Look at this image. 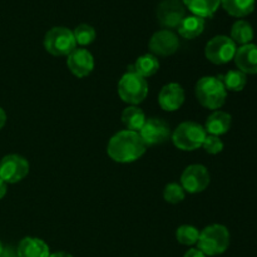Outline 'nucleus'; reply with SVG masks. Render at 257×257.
Listing matches in <instances>:
<instances>
[{
    "label": "nucleus",
    "instance_id": "obj_1",
    "mask_svg": "<svg viewBox=\"0 0 257 257\" xmlns=\"http://www.w3.org/2000/svg\"><path fill=\"white\" fill-rule=\"evenodd\" d=\"M147 146L138 132L120 131L110 138L107 153L114 162L131 163L145 155Z\"/></svg>",
    "mask_w": 257,
    "mask_h": 257
},
{
    "label": "nucleus",
    "instance_id": "obj_2",
    "mask_svg": "<svg viewBox=\"0 0 257 257\" xmlns=\"http://www.w3.org/2000/svg\"><path fill=\"white\" fill-rule=\"evenodd\" d=\"M196 98L203 107L218 109L225 104L227 90L218 77H203L195 88Z\"/></svg>",
    "mask_w": 257,
    "mask_h": 257
},
{
    "label": "nucleus",
    "instance_id": "obj_3",
    "mask_svg": "<svg viewBox=\"0 0 257 257\" xmlns=\"http://www.w3.org/2000/svg\"><path fill=\"white\" fill-rule=\"evenodd\" d=\"M197 245L206 256L221 255L230 246V232L222 225H211L200 232Z\"/></svg>",
    "mask_w": 257,
    "mask_h": 257
},
{
    "label": "nucleus",
    "instance_id": "obj_4",
    "mask_svg": "<svg viewBox=\"0 0 257 257\" xmlns=\"http://www.w3.org/2000/svg\"><path fill=\"white\" fill-rule=\"evenodd\" d=\"M207 133L205 128L195 122H183L172 133V141L178 150L195 151L202 147Z\"/></svg>",
    "mask_w": 257,
    "mask_h": 257
},
{
    "label": "nucleus",
    "instance_id": "obj_5",
    "mask_svg": "<svg viewBox=\"0 0 257 257\" xmlns=\"http://www.w3.org/2000/svg\"><path fill=\"white\" fill-rule=\"evenodd\" d=\"M118 94L123 102L140 104L148 94L147 80L136 72H127L118 83Z\"/></svg>",
    "mask_w": 257,
    "mask_h": 257
},
{
    "label": "nucleus",
    "instance_id": "obj_6",
    "mask_svg": "<svg viewBox=\"0 0 257 257\" xmlns=\"http://www.w3.org/2000/svg\"><path fill=\"white\" fill-rule=\"evenodd\" d=\"M44 48L48 53L55 57L69 55L74 49H77L74 34L68 28L55 27L52 28L45 34Z\"/></svg>",
    "mask_w": 257,
    "mask_h": 257
},
{
    "label": "nucleus",
    "instance_id": "obj_7",
    "mask_svg": "<svg viewBox=\"0 0 257 257\" xmlns=\"http://www.w3.org/2000/svg\"><path fill=\"white\" fill-rule=\"evenodd\" d=\"M236 43L226 35H217L207 43L205 55L213 64H226L235 58Z\"/></svg>",
    "mask_w": 257,
    "mask_h": 257
},
{
    "label": "nucleus",
    "instance_id": "obj_8",
    "mask_svg": "<svg viewBox=\"0 0 257 257\" xmlns=\"http://www.w3.org/2000/svg\"><path fill=\"white\" fill-rule=\"evenodd\" d=\"M29 173V162L19 155H8L0 161V180L5 183H17Z\"/></svg>",
    "mask_w": 257,
    "mask_h": 257
},
{
    "label": "nucleus",
    "instance_id": "obj_9",
    "mask_svg": "<svg viewBox=\"0 0 257 257\" xmlns=\"http://www.w3.org/2000/svg\"><path fill=\"white\" fill-rule=\"evenodd\" d=\"M210 185V173L202 165L188 166L181 176V186L188 193H200Z\"/></svg>",
    "mask_w": 257,
    "mask_h": 257
},
{
    "label": "nucleus",
    "instance_id": "obj_10",
    "mask_svg": "<svg viewBox=\"0 0 257 257\" xmlns=\"http://www.w3.org/2000/svg\"><path fill=\"white\" fill-rule=\"evenodd\" d=\"M186 17V10L180 0H162L157 7V20L166 29L178 28Z\"/></svg>",
    "mask_w": 257,
    "mask_h": 257
},
{
    "label": "nucleus",
    "instance_id": "obj_11",
    "mask_svg": "<svg viewBox=\"0 0 257 257\" xmlns=\"http://www.w3.org/2000/svg\"><path fill=\"white\" fill-rule=\"evenodd\" d=\"M138 133L142 137L146 146L161 145L171 137L170 125L160 118H151V119L146 120L142 130Z\"/></svg>",
    "mask_w": 257,
    "mask_h": 257
},
{
    "label": "nucleus",
    "instance_id": "obj_12",
    "mask_svg": "<svg viewBox=\"0 0 257 257\" xmlns=\"http://www.w3.org/2000/svg\"><path fill=\"white\" fill-rule=\"evenodd\" d=\"M178 47H180L178 37L167 29L155 33L150 40V49L153 55H161V57L172 55L177 52Z\"/></svg>",
    "mask_w": 257,
    "mask_h": 257
},
{
    "label": "nucleus",
    "instance_id": "obj_13",
    "mask_svg": "<svg viewBox=\"0 0 257 257\" xmlns=\"http://www.w3.org/2000/svg\"><path fill=\"white\" fill-rule=\"evenodd\" d=\"M67 65L75 77L84 78L92 73L94 59L87 49H74L68 55Z\"/></svg>",
    "mask_w": 257,
    "mask_h": 257
},
{
    "label": "nucleus",
    "instance_id": "obj_14",
    "mask_svg": "<svg viewBox=\"0 0 257 257\" xmlns=\"http://www.w3.org/2000/svg\"><path fill=\"white\" fill-rule=\"evenodd\" d=\"M183 102H185V92L178 83L166 84L158 95V103L161 108L167 112H175L180 109Z\"/></svg>",
    "mask_w": 257,
    "mask_h": 257
},
{
    "label": "nucleus",
    "instance_id": "obj_15",
    "mask_svg": "<svg viewBox=\"0 0 257 257\" xmlns=\"http://www.w3.org/2000/svg\"><path fill=\"white\" fill-rule=\"evenodd\" d=\"M235 63L238 70L245 74H257V45H241L235 54Z\"/></svg>",
    "mask_w": 257,
    "mask_h": 257
},
{
    "label": "nucleus",
    "instance_id": "obj_16",
    "mask_svg": "<svg viewBox=\"0 0 257 257\" xmlns=\"http://www.w3.org/2000/svg\"><path fill=\"white\" fill-rule=\"evenodd\" d=\"M49 247L43 240L37 237H25L18 246L19 257H49Z\"/></svg>",
    "mask_w": 257,
    "mask_h": 257
},
{
    "label": "nucleus",
    "instance_id": "obj_17",
    "mask_svg": "<svg viewBox=\"0 0 257 257\" xmlns=\"http://www.w3.org/2000/svg\"><path fill=\"white\" fill-rule=\"evenodd\" d=\"M231 122H232V118L228 113L222 112V110H216L207 118L203 128H205L206 133L218 137V136L228 132V130L231 128Z\"/></svg>",
    "mask_w": 257,
    "mask_h": 257
},
{
    "label": "nucleus",
    "instance_id": "obj_18",
    "mask_svg": "<svg viewBox=\"0 0 257 257\" xmlns=\"http://www.w3.org/2000/svg\"><path fill=\"white\" fill-rule=\"evenodd\" d=\"M191 13L202 19L211 18L221 5V0H182Z\"/></svg>",
    "mask_w": 257,
    "mask_h": 257
},
{
    "label": "nucleus",
    "instance_id": "obj_19",
    "mask_svg": "<svg viewBox=\"0 0 257 257\" xmlns=\"http://www.w3.org/2000/svg\"><path fill=\"white\" fill-rule=\"evenodd\" d=\"M205 29V19L196 15L185 17V19L178 25V34L185 39H195L200 37Z\"/></svg>",
    "mask_w": 257,
    "mask_h": 257
},
{
    "label": "nucleus",
    "instance_id": "obj_20",
    "mask_svg": "<svg viewBox=\"0 0 257 257\" xmlns=\"http://www.w3.org/2000/svg\"><path fill=\"white\" fill-rule=\"evenodd\" d=\"M160 69V62L157 57L153 54H145L141 55L133 65H131L128 72H136L141 77L147 78L152 77L153 74L158 72Z\"/></svg>",
    "mask_w": 257,
    "mask_h": 257
},
{
    "label": "nucleus",
    "instance_id": "obj_21",
    "mask_svg": "<svg viewBox=\"0 0 257 257\" xmlns=\"http://www.w3.org/2000/svg\"><path fill=\"white\" fill-rule=\"evenodd\" d=\"M146 120L147 119H146L143 110L138 107H135V105L125 108L122 113V122L128 131L140 132Z\"/></svg>",
    "mask_w": 257,
    "mask_h": 257
},
{
    "label": "nucleus",
    "instance_id": "obj_22",
    "mask_svg": "<svg viewBox=\"0 0 257 257\" xmlns=\"http://www.w3.org/2000/svg\"><path fill=\"white\" fill-rule=\"evenodd\" d=\"M223 9L236 18L247 17L255 9V0H221Z\"/></svg>",
    "mask_w": 257,
    "mask_h": 257
},
{
    "label": "nucleus",
    "instance_id": "obj_23",
    "mask_svg": "<svg viewBox=\"0 0 257 257\" xmlns=\"http://www.w3.org/2000/svg\"><path fill=\"white\" fill-rule=\"evenodd\" d=\"M231 39L241 45L250 44L253 39V29L250 23L245 20H237L231 28Z\"/></svg>",
    "mask_w": 257,
    "mask_h": 257
},
{
    "label": "nucleus",
    "instance_id": "obj_24",
    "mask_svg": "<svg viewBox=\"0 0 257 257\" xmlns=\"http://www.w3.org/2000/svg\"><path fill=\"white\" fill-rule=\"evenodd\" d=\"M218 78L223 83L226 90H232V92H241L246 87V83H247L246 74L240 72L238 69L230 70L225 75H220Z\"/></svg>",
    "mask_w": 257,
    "mask_h": 257
},
{
    "label": "nucleus",
    "instance_id": "obj_25",
    "mask_svg": "<svg viewBox=\"0 0 257 257\" xmlns=\"http://www.w3.org/2000/svg\"><path fill=\"white\" fill-rule=\"evenodd\" d=\"M176 238L182 245L191 246L197 243L198 238H200V232L193 226L183 225L181 227H178L177 231H176Z\"/></svg>",
    "mask_w": 257,
    "mask_h": 257
},
{
    "label": "nucleus",
    "instance_id": "obj_26",
    "mask_svg": "<svg viewBox=\"0 0 257 257\" xmlns=\"http://www.w3.org/2000/svg\"><path fill=\"white\" fill-rule=\"evenodd\" d=\"M73 34H74L75 43L79 45H83V47L92 44L95 39V35H97L95 34L94 28L88 24L78 25L74 29V32H73Z\"/></svg>",
    "mask_w": 257,
    "mask_h": 257
},
{
    "label": "nucleus",
    "instance_id": "obj_27",
    "mask_svg": "<svg viewBox=\"0 0 257 257\" xmlns=\"http://www.w3.org/2000/svg\"><path fill=\"white\" fill-rule=\"evenodd\" d=\"M163 197L168 203L176 205L185 200V190L178 183H170L163 191Z\"/></svg>",
    "mask_w": 257,
    "mask_h": 257
},
{
    "label": "nucleus",
    "instance_id": "obj_28",
    "mask_svg": "<svg viewBox=\"0 0 257 257\" xmlns=\"http://www.w3.org/2000/svg\"><path fill=\"white\" fill-rule=\"evenodd\" d=\"M202 147L210 155H218L223 150V142L217 137V136H207L203 142Z\"/></svg>",
    "mask_w": 257,
    "mask_h": 257
},
{
    "label": "nucleus",
    "instance_id": "obj_29",
    "mask_svg": "<svg viewBox=\"0 0 257 257\" xmlns=\"http://www.w3.org/2000/svg\"><path fill=\"white\" fill-rule=\"evenodd\" d=\"M183 257H207V256H206L203 252H201L198 248H191V250H188L187 252L185 253V256Z\"/></svg>",
    "mask_w": 257,
    "mask_h": 257
},
{
    "label": "nucleus",
    "instance_id": "obj_30",
    "mask_svg": "<svg viewBox=\"0 0 257 257\" xmlns=\"http://www.w3.org/2000/svg\"><path fill=\"white\" fill-rule=\"evenodd\" d=\"M7 190H8L7 183H5L3 180H0V200L7 195Z\"/></svg>",
    "mask_w": 257,
    "mask_h": 257
},
{
    "label": "nucleus",
    "instance_id": "obj_31",
    "mask_svg": "<svg viewBox=\"0 0 257 257\" xmlns=\"http://www.w3.org/2000/svg\"><path fill=\"white\" fill-rule=\"evenodd\" d=\"M5 123H7V114H5V112L3 108H0V130L4 127Z\"/></svg>",
    "mask_w": 257,
    "mask_h": 257
},
{
    "label": "nucleus",
    "instance_id": "obj_32",
    "mask_svg": "<svg viewBox=\"0 0 257 257\" xmlns=\"http://www.w3.org/2000/svg\"><path fill=\"white\" fill-rule=\"evenodd\" d=\"M49 257H73V256L68 252H55V253H52V255H49Z\"/></svg>",
    "mask_w": 257,
    "mask_h": 257
},
{
    "label": "nucleus",
    "instance_id": "obj_33",
    "mask_svg": "<svg viewBox=\"0 0 257 257\" xmlns=\"http://www.w3.org/2000/svg\"><path fill=\"white\" fill-rule=\"evenodd\" d=\"M3 252H4V247H3V243L2 241H0V257L3 256Z\"/></svg>",
    "mask_w": 257,
    "mask_h": 257
}]
</instances>
